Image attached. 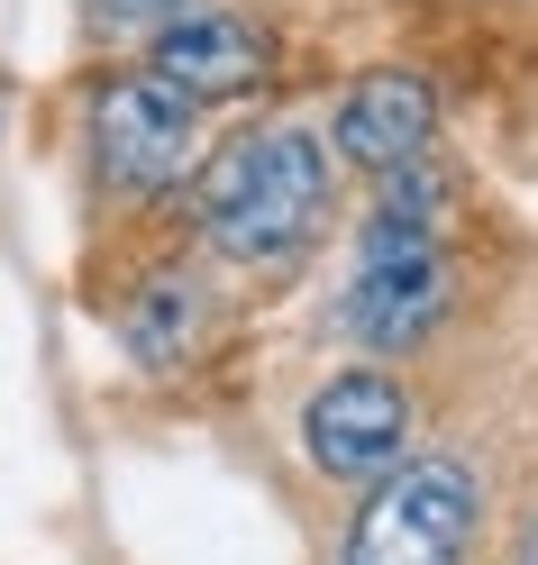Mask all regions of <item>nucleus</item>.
<instances>
[{
	"label": "nucleus",
	"instance_id": "0eeeda50",
	"mask_svg": "<svg viewBox=\"0 0 538 565\" xmlns=\"http://www.w3.org/2000/svg\"><path fill=\"white\" fill-rule=\"evenodd\" d=\"M265 28L256 19H238V10H183L173 28H156V64L147 74H165L173 92H192V100H229L265 74Z\"/></svg>",
	"mask_w": 538,
	"mask_h": 565
},
{
	"label": "nucleus",
	"instance_id": "9d476101",
	"mask_svg": "<svg viewBox=\"0 0 538 565\" xmlns=\"http://www.w3.org/2000/svg\"><path fill=\"white\" fill-rule=\"evenodd\" d=\"M520 565H538V529H529V547H520Z\"/></svg>",
	"mask_w": 538,
	"mask_h": 565
},
{
	"label": "nucleus",
	"instance_id": "7ed1b4c3",
	"mask_svg": "<svg viewBox=\"0 0 538 565\" xmlns=\"http://www.w3.org/2000/svg\"><path fill=\"white\" fill-rule=\"evenodd\" d=\"M447 310V256H439V228H411V220H366V246H356V282L338 301V320L366 338V347H411L429 320Z\"/></svg>",
	"mask_w": 538,
	"mask_h": 565
},
{
	"label": "nucleus",
	"instance_id": "f257e3e1",
	"mask_svg": "<svg viewBox=\"0 0 538 565\" xmlns=\"http://www.w3.org/2000/svg\"><path fill=\"white\" fill-rule=\"evenodd\" d=\"M319 210H329V156L302 128H256L201 173V228L229 265H293Z\"/></svg>",
	"mask_w": 538,
	"mask_h": 565
},
{
	"label": "nucleus",
	"instance_id": "20e7f679",
	"mask_svg": "<svg viewBox=\"0 0 538 565\" xmlns=\"http://www.w3.org/2000/svg\"><path fill=\"white\" fill-rule=\"evenodd\" d=\"M92 137H101V173L128 192H165L183 183L201 156V100L173 92L165 74H119L92 100Z\"/></svg>",
	"mask_w": 538,
	"mask_h": 565
},
{
	"label": "nucleus",
	"instance_id": "423d86ee",
	"mask_svg": "<svg viewBox=\"0 0 538 565\" xmlns=\"http://www.w3.org/2000/svg\"><path fill=\"white\" fill-rule=\"evenodd\" d=\"M338 156L347 164H366V173H402L429 156V137H439V100H429L420 74H366L347 100H338Z\"/></svg>",
	"mask_w": 538,
	"mask_h": 565
},
{
	"label": "nucleus",
	"instance_id": "f03ea898",
	"mask_svg": "<svg viewBox=\"0 0 538 565\" xmlns=\"http://www.w3.org/2000/svg\"><path fill=\"white\" fill-rule=\"evenodd\" d=\"M465 529H475V475L447 456H420V466H392L375 483L338 565H456Z\"/></svg>",
	"mask_w": 538,
	"mask_h": 565
},
{
	"label": "nucleus",
	"instance_id": "6e6552de",
	"mask_svg": "<svg viewBox=\"0 0 538 565\" xmlns=\"http://www.w3.org/2000/svg\"><path fill=\"white\" fill-rule=\"evenodd\" d=\"M201 282L192 274H156L147 292L128 301V356L137 365H183L192 356V338H201Z\"/></svg>",
	"mask_w": 538,
	"mask_h": 565
},
{
	"label": "nucleus",
	"instance_id": "1a4fd4ad",
	"mask_svg": "<svg viewBox=\"0 0 538 565\" xmlns=\"http://www.w3.org/2000/svg\"><path fill=\"white\" fill-rule=\"evenodd\" d=\"M92 19L101 28H156L165 19L173 28V19H183V0H92Z\"/></svg>",
	"mask_w": 538,
	"mask_h": 565
},
{
	"label": "nucleus",
	"instance_id": "39448f33",
	"mask_svg": "<svg viewBox=\"0 0 538 565\" xmlns=\"http://www.w3.org/2000/svg\"><path fill=\"white\" fill-rule=\"evenodd\" d=\"M302 447L319 475L338 483H366V475H392L411 447V402L392 374H329L302 411Z\"/></svg>",
	"mask_w": 538,
	"mask_h": 565
}]
</instances>
